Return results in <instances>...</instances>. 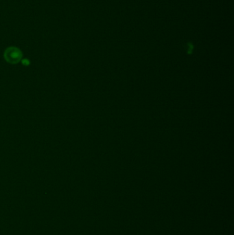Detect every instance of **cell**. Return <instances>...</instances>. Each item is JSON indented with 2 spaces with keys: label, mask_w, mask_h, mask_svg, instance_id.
Instances as JSON below:
<instances>
[{
  "label": "cell",
  "mask_w": 234,
  "mask_h": 235,
  "mask_svg": "<svg viewBox=\"0 0 234 235\" xmlns=\"http://www.w3.org/2000/svg\"><path fill=\"white\" fill-rule=\"evenodd\" d=\"M22 52L15 47L8 48L5 52V58L10 63H17L22 58Z\"/></svg>",
  "instance_id": "obj_1"
}]
</instances>
